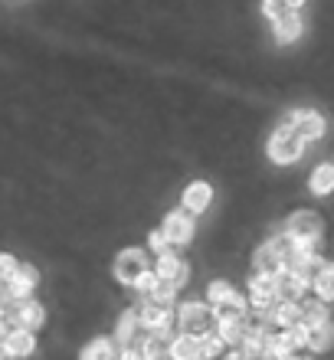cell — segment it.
<instances>
[{
	"label": "cell",
	"mask_w": 334,
	"mask_h": 360,
	"mask_svg": "<svg viewBox=\"0 0 334 360\" xmlns=\"http://www.w3.org/2000/svg\"><path fill=\"white\" fill-rule=\"evenodd\" d=\"M177 324H181V334L207 338V334H213V324L220 321H217L213 308H207L203 302H184L181 311H177Z\"/></svg>",
	"instance_id": "1"
},
{
	"label": "cell",
	"mask_w": 334,
	"mask_h": 360,
	"mask_svg": "<svg viewBox=\"0 0 334 360\" xmlns=\"http://www.w3.org/2000/svg\"><path fill=\"white\" fill-rule=\"evenodd\" d=\"M305 151V141H302V134L292 128V124H282L272 138H269V158L276 164H295Z\"/></svg>",
	"instance_id": "2"
},
{
	"label": "cell",
	"mask_w": 334,
	"mask_h": 360,
	"mask_svg": "<svg viewBox=\"0 0 334 360\" xmlns=\"http://www.w3.org/2000/svg\"><path fill=\"white\" fill-rule=\"evenodd\" d=\"M144 272H151V266H148V256H144L141 249L118 252V259H115V278L122 285H138Z\"/></svg>",
	"instance_id": "3"
},
{
	"label": "cell",
	"mask_w": 334,
	"mask_h": 360,
	"mask_svg": "<svg viewBox=\"0 0 334 360\" xmlns=\"http://www.w3.org/2000/svg\"><path fill=\"white\" fill-rule=\"evenodd\" d=\"M7 321L13 324V328H27V331H39L43 328V321H46V308L37 302V298H23V302H17L13 308H10Z\"/></svg>",
	"instance_id": "4"
},
{
	"label": "cell",
	"mask_w": 334,
	"mask_h": 360,
	"mask_svg": "<svg viewBox=\"0 0 334 360\" xmlns=\"http://www.w3.org/2000/svg\"><path fill=\"white\" fill-rule=\"evenodd\" d=\"M33 351H37V331H27V328H13L0 344V354L7 360H23Z\"/></svg>",
	"instance_id": "5"
},
{
	"label": "cell",
	"mask_w": 334,
	"mask_h": 360,
	"mask_svg": "<svg viewBox=\"0 0 334 360\" xmlns=\"http://www.w3.org/2000/svg\"><path fill=\"white\" fill-rule=\"evenodd\" d=\"M285 233L295 236L298 243H315V239L321 236V219H318V213H311V210H298V213L288 217Z\"/></svg>",
	"instance_id": "6"
},
{
	"label": "cell",
	"mask_w": 334,
	"mask_h": 360,
	"mask_svg": "<svg viewBox=\"0 0 334 360\" xmlns=\"http://www.w3.org/2000/svg\"><path fill=\"white\" fill-rule=\"evenodd\" d=\"M164 233H167V239H171V246H187L193 239V217L187 213V210H174V213H167L164 217Z\"/></svg>",
	"instance_id": "7"
},
{
	"label": "cell",
	"mask_w": 334,
	"mask_h": 360,
	"mask_svg": "<svg viewBox=\"0 0 334 360\" xmlns=\"http://www.w3.org/2000/svg\"><path fill=\"white\" fill-rule=\"evenodd\" d=\"M249 292H252V304H256L259 311H272V304L282 292H278V275H262L259 272L249 285Z\"/></svg>",
	"instance_id": "8"
},
{
	"label": "cell",
	"mask_w": 334,
	"mask_h": 360,
	"mask_svg": "<svg viewBox=\"0 0 334 360\" xmlns=\"http://www.w3.org/2000/svg\"><path fill=\"white\" fill-rule=\"evenodd\" d=\"M288 124H292V128L302 134V141H315V138H321V134H325V118H321L318 112H308V108H298V112H292Z\"/></svg>",
	"instance_id": "9"
},
{
	"label": "cell",
	"mask_w": 334,
	"mask_h": 360,
	"mask_svg": "<svg viewBox=\"0 0 334 360\" xmlns=\"http://www.w3.org/2000/svg\"><path fill=\"white\" fill-rule=\"evenodd\" d=\"M154 272H158V278H167V282H174L177 288L181 285H187V262H184L177 252H164V256H158V266H154Z\"/></svg>",
	"instance_id": "10"
},
{
	"label": "cell",
	"mask_w": 334,
	"mask_h": 360,
	"mask_svg": "<svg viewBox=\"0 0 334 360\" xmlns=\"http://www.w3.org/2000/svg\"><path fill=\"white\" fill-rule=\"evenodd\" d=\"M37 285H39V272H37V269H33V266H20V272L13 275L4 288L10 292V298H13V302H23V298H30V295H33V288H37Z\"/></svg>",
	"instance_id": "11"
},
{
	"label": "cell",
	"mask_w": 334,
	"mask_h": 360,
	"mask_svg": "<svg viewBox=\"0 0 334 360\" xmlns=\"http://www.w3.org/2000/svg\"><path fill=\"white\" fill-rule=\"evenodd\" d=\"M210 200H213V187L207 180H193L191 187L184 190V210L187 213H203L210 207Z\"/></svg>",
	"instance_id": "12"
},
{
	"label": "cell",
	"mask_w": 334,
	"mask_h": 360,
	"mask_svg": "<svg viewBox=\"0 0 334 360\" xmlns=\"http://www.w3.org/2000/svg\"><path fill=\"white\" fill-rule=\"evenodd\" d=\"M141 331V314L138 308H128V311L118 318V331H115V344L118 347H134V338Z\"/></svg>",
	"instance_id": "13"
},
{
	"label": "cell",
	"mask_w": 334,
	"mask_h": 360,
	"mask_svg": "<svg viewBox=\"0 0 334 360\" xmlns=\"http://www.w3.org/2000/svg\"><path fill=\"white\" fill-rule=\"evenodd\" d=\"M269 321H276L278 328H292V324H302V302H276L272 311H269Z\"/></svg>",
	"instance_id": "14"
},
{
	"label": "cell",
	"mask_w": 334,
	"mask_h": 360,
	"mask_svg": "<svg viewBox=\"0 0 334 360\" xmlns=\"http://www.w3.org/2000/svg\"><path fill=\"white\" fill-rule=\"evenodd\" d=\"M171 357L174 360H203L200 357V338H193V334H177L171 341Z\"/></svg>",
	"instance_id": "15"
},
{
	"label": "cell",
	"mask_w": 334,
	"mask_h": 360,
	"mask_svg": "<svg viewBox=\"0 0 334 360\" xmlns=\"http://www.w3.org/2000/svg\"><path fill=\"white\" fill-rule=\"evenodd\" d=\"M213 314H217V321H236V318H246V298L233 292L229 298H223L220 304H213Z\"/></svg>",
	"instance_id": "16"
},
{
	"label": "cell",
	"mask_w": 334,
	"mask_h": 360,
	"mask_svg": "<svg viewBox=\"0 0 334 360\" xmlns=\"http://www.w3.org/2000/svg\"><path fill=\"white\" fill-rule=\"evenodd\" d=\"M266 338H269V334L262 331V328H256V324H249V331H246V338H243V344H239V351L246 354L249 360L266 357Z\"/></svg>",
	"instance_id": "17"
},
{
	"label": "cell",
	"mask_w": 334,
	"mask_h": 360,
	"mask_svg": "<svg viewBox=\"0 0 334 360\" xmlns=\"http://www.w3.org/2000/svg\"><path fill=\"white\" fill-rule=\"evenodd\" d=\"M246 331H249V321H246V318H236V321H220V324H217V334L223 338V344H226V347H239V344H243V338H246Z\"/></svg>",
	"instance_id": "18"
},
{
	"label": "cell",
	"mask_w": 334,
	"mask_h": 360,
	"mask_svg": "<svg viewBox=\"0 0 334 360\" xmlns=\"http://www.w3.org/2000/svg\"><path fill=\"white\" fill-rule=\"evenodd\" d=\"M308 347L311 351H331L334 347V321L328 318V321H321L318 328H308Z\"/></svg>",
	"instance_id": "19"
},
{
	"label": "cell",
	"mask_w": 334,
	"mask_h": 360,
	"mask_svg": "<svg viewBox=\"0 0 334 360\" xmlns=\"http://www.w3.org/2000/svg\"><path fill=\"white\" fill-rule=\"evenodd\" d=\"M252 262H256V269H259L262 275H278V272H282V259L276 256L272 243L259 246V249H256V256H252Z\"/></svg>",
	"instance_id": "20"
},
{
	"label": "cell",
	"mask_w": 334,
	"mask_h": 360,
	"mask_svg": "<svg viewBox=\"0 0 334 360\" xmlns=\"http://www.w3.org/2000/svg\"><path fill=\"white\" fill-rule=\"evenodd\" d=\"M79 360H118V354H115V344L108 338H96V341H89L82 347Z\"/></svg>",
	"instance_id": "21"
},
{
	"label": "cell",
	"mask_w": 334,
	"mask_h": 360,
	"mask_svg": "<svg viewBox=\"0 0 334 360\" xmlns=\"http://www.w3.org/2000/svg\"><path fill=\"white\" fill-rule=\"evenodd\" d=\"M298 33H302V20H298V13H288V17H282L276 23V39L285 46V43H295Z\"/></svg>",
	"instance_id": "22"
},
{
	"label": "cell",
	"mask_w": 334,
	"mask_h": 360,
	"mask_svg": "<svg viewBox=\"0 0 334 360\" xmlns=\"http://www.w3.org/2000/svg\"><path fill=\"white\" fill-rule=\"evenodd\" d=\"M331 190H334V164H321V167H315V174H311V193L325 197Z\"/></svg>",
	"instance_id": "23"
},
{
	"label": "cell",
	"mask_w": 334,
	"mask_h": 360,
	"mask_svg": "<svg viewBox=\"0 0 334 360\" xmlns=\"http://www.w3.org/2000/svg\"><path fill=\"white\" fill-rule=\"evenodd\" d=\"M292 354V344H288L285 334H269L266 338V357L262 360H285Z\"/></svg>",
	"instance_id": "24"
},
{
	"label": "cell",
	"mask_w": 334,
	"mask_h": 360,
	"mask_svg": "<svg viewBox=\"0 0 334 360\" xmlns=\"http://www.w3.org/2000/svg\"><path fill=\"white\" fill-rule=\"evenodd\" d=\"M321 321H328V311H325V302H302V324L308 328H318Z\"/></svg>",
	"instance_id": "25"
},
{
	"label": "cell",
	"mask_w": 334,
	"mask_h": 360,
	"mask_svg": "<svg viewBox=\"0 0 334 360\" xmlns=\"http://www.w3.org/2000/svg\"><path fill=\"white\" fill-rule=\"evenodd\" d=\"M315 295L321 302H334V266H325L315 278Z\"/></svg>",
	"instance_id": "26"
},
{
	"label": "cell",
	"mask_w": 334,
	"mask_h": 360,
	"mask_svg": "<svg viewBox=\"0 0 334 360\" xmlns=\"http://www.w3.org/2000/svg\"><path fill=\"white\" fill-rule=\"evenodd\" d=\"M177 292H181L177 285H174V282H167V278H161V282H158V288H154V295H151V298H148V302L161 304V308H171V304H174V298H177Z\"/></svg>",
	"instance_id": "27"
},
{
	"label": "cell",
	"mask_w": 334,
	"mask_h": 360,
	"mask_svg": "<svg viewBox=\"0 0 334 360\" xmlns=\"http://www.w3.org/2000/svg\"><path fill=\"white\" fill-rule=\"evenodd\" d=\"M262 13H266L272 23H278L282 17H288V13H295V7L288 4V0H262Z\"/></svg>",
	"instance_id": "28"
},
{
	"label": "cell",
	"mask_w": 334,
	"mask_h": 360,
	"mask_svg": "<svg viewBox=\"0 0 334 360\" xmlns=\"http://www.w3.org/2000/svg\"><path fill=\"white\" fill-rule=\"evenodd\" d=\"M223 347H226V344H223V338L217 331L213 334H207V338H200V357L203 360H210V357H220L223 354Z\"/></svg>",
	"instance_id": "29"
},
{
	"label": "cell",
	"mask_w": 334,
	"mask_h": 360,
	"mask_svg": "<svg viewBox=\"0 0 334 360\" xmlns=\"http://www.w3.org/2000/svg\"><path fill=\"white\" fill-rule=\"evenodd\" d=\"M164 354H171V347H164V341H161V338H154V334L141 344V357L144 360H161Z\"/></svg>",
	"instance_id": "30"
},
{
	"label": "cell",
	"mask_w": 334,
	"mask_h": 360,
	"mask_svg": "<svg viewBox=\"0 0 334 360\" xmlns=\"http://www.w3.org/2000/svg\"><path fill=\"white\" fill-rule=\"evenodd\" d=\"M233 292H236V288H233V285H229L226 278H217V282H213L210 288H207V298H210V304H220L223 298H229Z\"/></svg>",
	"instance_id": "31"
},
{
	"label": "cell",
	"mask_w": 334,
	"mask_h": 360,
	"mask_svg": "<svg viewBox=\"0 0 334 360\" xmlns=\"http://www.w3.org/2000/svg\"><path fill=\"white\" fill-rule=\"evenodd\" d=\"M17 272H20L17 256H10V252H0V285H7Z\"/></svg>",
	"instance_id": "32"
},
{
	"label": "cell",
	"mask_w": 334,
	"mask_h": 360,
	"mask_svg": "<svg viewBox=\"0 0 334 360\" xmlns=\"http://www.w3.org/2000/svg\"><path fill=\"white\" fill-rule=\"evenodd\" d=\"M308 324H292V328H288L285 331V338H288V344H292V351H295V347H308Z\"/></svg>",
	"instance_id": "33"
},
{
	"label": "cell",
	"mask_w": 334,
	"mask_h": 360,
	"mask_svg": "<svg viewBox=\"0 0 334 360\" xmlns=\"http://www.w3.org/2000/svg\"><path fill=\"white\" fill-rule=\"evenodd\" d=\"M158 282H161V278H158V272L151 269V272H144V275H141V282L134 285V288H138V292H141L144 298H151L154 288H158Z\"/></svg>",
	"instance_id": "34"
},
{
	"label": "cell",
	"mask_w": 334,
	"mask_h": 360,
	"mask_svg": "<svg viewBox=\"0 0 334 360\" xmlns=\"http://www.w3.org/2000/svg\"><path fill=\"white\" fill-rule=\"evenodd\" d=\"M148 243H151V249L154 252H158V256H164V252H171V239H167V233H164V229H154L151 236H148Z\"/></svg>",
	"instance_id": "35"
},
{
	"label": "cell",
	"mask_w": 334,
	"mask_h": 360,
	"mask_svg": "<svg viewBox=\"0 0 334 360\" xmlns=\"http://www.w3.org/2000/svg\"><path fill=\"white\" fill-rule=\"evenodd\" d=\"M118 360H144V357H141V351H134V347H122Z\"/></svg>",
	"instance_id": "36"
},
{
	"label": "cell",
	"mask_w": 334,
	"mask_h": 360,
	"mask_svg": "<svg viewBox=\"0 0 334 360\" xmlns=\"http://www.w3.org/2000/svg\"><path fill=\"white\" fill-rule=\"evenodd\" d=\"M10 331H13V328H10V321H7V318H0V344H4V338H7Z\"/></svg>",
	"instance_id": "37"
},
{
	"label": "cell",
	"mask_w": 334,
	"mask_h": 360,
	"mask_svg": "<svg viewBox=\"0 0 334 360\" xmlns=\"http://www.w3.org/2000/svg\"><path fill=\"white\" fill-rule=\"evenodd\" d=\"M288 4H292V7H302V4H305V0H288Z\"/></svg>",
	"instance_id": "38"
},
{
	"label": "cell",
	"mask_w": 334,
	"mask_h": 360,
	"mask_svg": "<svg viewBox=\"0 0 334 360\" xmlns=\"http://www.w3.org/2000/svg\"><path fill=\"white\" fill-rule=\"evenodd\" d=\"M285 360H302V357H295V354H288V357Z\"/></svg>",
	"instance_id": "39"
},
{
	"label": "cell",
	"mask_w": 334,
	"mask_h": 360,
	"mask_svg": "<svg viewBox=\"0 0 334 360\" xmlns=\"http://www.w3.org/2000/svg\"><path fill=\"white\" fill-rule=\"evenodd\" d=\"M0 360H7V357H4V354H0Z\"/></svg>",
	"instance_id": "40"
}]
</instances>
